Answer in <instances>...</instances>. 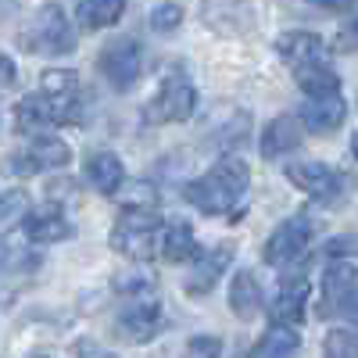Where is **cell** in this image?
I'll use <instances>...</instances> for the list:
<instances>
[{"label": "cell", "instance_id": "obj_33", "mask_svg": "<svg viewBox=\"0 0 358 358\" xmlns=\"http://www.w3.org/2000/svg\"><path fill=\"white\" fill-rule=\"evenodd\" d=\"M18 83V69L8 54H0V90H11Z\"/></svg>", "mask_w": 358, "mask_h": 358}, {"label": "cell", "instance_id": "obj_19", "mask_svg": "<svg viewBox=\"0 0 358 358\" xmlns=\"http://www.w3.org/2000/svg\"><path fill=\"white\" fill-rule=\"evenodd\" d=\"M276 54L283 57V62H290L294 69L297 65H308V62H326L322 40L315 33H283L276 40Z\"/></svg>", "mask_w": 358, "mask_h": 358}, {"label": "cell", "instance_id": "obj_21", "mask_svg": "<svg viewBox=\"0 0 358 358\" xmlns=\"http://www.w3.org/2000/svg\"><path fill=\"white\" fill-rule=\"evenodd\" d=\"M294 76H297V86H301L308 97H330V94H341V76L330 69V62H308V65H297Z\"/></svg>", "mask_w": 358, "mask_h": 358}, {"label": "cell", "instance_id": "obj_6", "mask_svg": "<svg viewBox=\"0 0 358 358\" xmlns=\"http://www.w3.org/2000/svg\"><path fill=\"white\" fill-rule=\"evenodd\" d=\"M69 162H72L69 143L50 136V133H40V136H33V143H29L25 151L4 158V172L15 176V179H33V176L47 172V169H62Z\"/></svg>", "mask_w": 358, "mask_h": 358}, {"label": "cell", "instance_id": "obj_15", "mask_svg": "<svg viewBox=\"0 0 358 358\" xmlns=\"http://www.w3.org/2000/svg\"><path fill=\"white\" fill-rule=\"evenodd\" d=\"M305 308H308V280L305 276H287L280 283V294L273 297V322H283V326H297L305 319Z\"/></svg>", "mask_w": 358, "mask_h": 358}, {"label": "cell", "instance_id": "obj_24", "mask_svg": "<svg viewBox=\"0 0 358 358\" xmlns=\"http://www.w3.org/2000/svg\"><path fill=\"white\" fill-rule=\"evenodd\" d=\"M40 94L65 104V101L83 97L86 90H83V83H79V72H72V69H50V72L40 76Z\"/></svg>", "mask_w": 358, "mask_h": 358}, {"label": "cell", "instance_id": "obj_29", "mask_svg": "<svg viewBox=\"0 0 358 358\" xmlns=\"http://www.w3.org/2000/svg\"><path fill=\"white\" fill-rule=\"evenodd\" d=\"M179 22H183V8L179 4H158L151 11V29L155 33H176Z\"/></svg>", "mask_w": 358, "mask_h": 358}, {"label": "cell", "instance_id": "obj_30", "mask_svg": "<svg viewBox=\"0 0 358 358\" xmlns=\"http://www.w3.org/2000/svg\"><path fill=\"white\" fill-rule=\"evenodd\" d=\"M190 355L194 358H219L222 355V341H215V337H194L190 341Z\"/></svg>", "mask_w": 358, "mask_h": 358}, {"label": "cell", "instance_id": "obj_2", "mask_svg": "<svg viewBox=\"0 0 358 358\" xmlns=\"http://www.w3.org/2000/svg\"><path fill=\"white\" fill-rule=\"evenodd\" d=\"M122 308H118V334L126 341L147 344L162 330V301L151 276H122L118 280Z\"/></svg>", "mask_w": 358, "mask_h": 358}, {"label": "cell", "instance_id": "obj_3", "mask_svg": "<svg viewBox=\"0 0 358 358\" xmlns=\"http://www.w3.org/2000/svg\"><path fill=\"white\" fill-rule=\"evenodd\" d=\"M197 86L183 76H169L158 94L143 104V122L147 126H172V122H187L197 111Z\"/></svg>", "mask_w": 358, "mask_h": 358}, {"label": "cell", "instance_id": "obj_13", "mask_svg": "<svg viewBox=\"0 0 358 358\" xmlns=\"http://www.w3.org/2000/svg\"><path fill=\"white\" fill-rule=\"evenodd\" d=\"M54 126H62V118H57V108H54L50 97L33 94V97H22L15 104V129L18 133L40 136V133H50Z\"/></svg>", "mask_w": 358, "mask_h": 358}, {"label": "cell", "instance_id": "obj_35", "mask_svg": "<svg viewBox=\"0 0 358 358\" xmlns=\"http://www.w3.org/2000/svg\"><path fill=\"white\" fill-rule=\"evenodd\" d=\"M8 262H11V251H8V244H4V236H0V273L8 268Z\"/></svg>", "mask_w": 358, "mask_h": 358}, {"label": "cell", "instance_id": "obj_9", "mask_svg": "<svg viewBox=\"0 0 358 358\" xmlns=\"http://www.w3.org/2000/svg\"><path fill=\"white\" fill-rule=\"evenodd\" d=\"M312 236H315V222H312L308 215H290V219L280 222V229L265 241V251H262V255H265L268 265H276V268L294 265L297 258L308 251Z\"/></svg>", "mask_w": 358, "mask_h": 358}, {"label": "cell", "instance_id": "obj_26", "mask_svg": "<svg viewBox=\"0 0 358 358\" xmlns=\"http://www.w3.org/2000/svg\"><path fill=\"white\" fill-rule=\"evenodd\" d=\"M248 133H251V115H248L244 108H229L226 122H222L219 133H215V143H219V147H236V143L248 140Z\"/></svg>", "mask_w": 358, "mask_h": 358}, {"label": "cell", "instance_id": "obj_32", "mask_svg": "<svg viewBox=\"0 0 358 358\" xmlns=\"http://www.w3.org/2000/svg\"><path fill=\"white\" fill-rule=\"evenodd\" d=\"M330 258H344V255H358V236H337V241L326 244Z\"/></svg>", "mask_w": 358, "mask_h": 358}, {"label": "cell", "instance_id": "obj_28", "mask_svg": "<svg viewBox=\"0 0 358 358\" xmlns=\"http://www.w3.org/2000/svg\"><path fill=\"white\" fill-rule=\"evenodd\" d=\"M322 358H358V334L355 330H334L322 341Z\"/></svg>", "mask_w": 358, "mask_h": 358}, {"label": "cell", "instance_id": "obj_7", "mask_svg": "<svg viewBox=\"0 0 358 358\" xmlns=\"http://www.w3.org/2000/svg\"><path fill=\"white\" fill-rule=\"evenodd\" d=\"M158 215L155 212H122L111 229V248L122 251L126 258H151L158 255Z\"/></svg>", "mask_w": 358, "mask_h": 358}, {"label": "cell", "instance_id": "obj_11", "mask_svg": "<svg viewBox=\"0 0 358 358\" xmlns=\"http://www.w3.org/2000/svg\"><path fill=\"white\" fill-rule=\"evenodd\" d=\"M158 258H165L169 265L197 262L201 251H197L194 226L183 222V219H169V222H162V229H158Z\"/></svg>", "mask_w": 358, "mask_h": 358}, {"label": "cell", "instance_id": "obj_25", "mask_svg": "<svg viewBox=\"0 0 358 358\" xmlns=\"http://www.w3.org/2000/svg\"><path fill=\"white\" fill-rule=\"evenodd\" d=\"M29 215H33V204L22 190H11V194H0V233H11L18 229Z\"/></svg>", "mask_w": 358, "mask_h": 358}, {"label": "cell", "instance_id": "obj_12", "mask_svg": "<svg viewBox=\"0 0 358 358\" xmlns=\"http://www.w3.org/2000/svg\"><path fill=\"white\" fill-rule=\"evenodd\" d=\"M301 136H305V126H301V118L297 115H280L273 118V122L265 126L258 147H262V158L265 162H276L283 155H290L294 147H301Z\"/></svg>", "mask_w": 358, "mask_h": 358}, {"label": "cell", "instance_id": "obj_23", "mask_svg": "<svg viewBox=\"0 0 358 358\" xmlns=\"http://www.w3.org/2000/svg\"><path fill=\"white\" fill-rule=\"evenodd\" d=\"M126 11V0H79L76 18L83 29H108L122 18Z\"/></svg>", "mask_w": 358, "mask_h": 358}, {"label": "cell", "instance_id": "obj_8", "mask_svg": "<svg viewBox=\"0 0 358 358\" xmlns=\"http://www.w3.org/2000/svg\"><path fill=\"white\" fill-rule=\"evenodd\" d=\"M22 47L29 54H69L76 47L72 22L62 15V8H43L22 33Z\"/></svg>", "mask_w": 358, "mask_h": 358}, {"label": "cell", "instance_id": "obj_34", "mask_svg": "<svg viewBox=\"0 0 358 358\" xmlns=\"http://www.w3.org/2000/svg\"><path fill=\"white\" fill-rule=\"evenodd\" d=\"M308 4H319V8H326V11H348V8L358 4V0H308Z\"/></svg>", "mask_w": 358, "mask_h": 358}, {"label": "cell", "instance_id": "obj_14", "mask_svg": "<svg viewBox=\"0 0 358 358\" xmlns=\"http://www.w3.org/2000/svg\"><path fill=\"white\" fill-rule=\"evenodd\" d=\"M233 262V244H219L215 251H208L194 262L190 268V280H187V294L190 297H204L208 290H215V283L222 280V273Z\"/></svg>", "mask_w": 358, "mask_h": 358}, {"label": "cell", "instance_id": "obj_1", "mask_svg": "<svg viewBox=\"0 0 358 358\" xmlns=\"http://www.w3.org/2000/svg\"><path fill=\"white\" fill-rule=\"evenodd\" d=\"M251 187V165L236 155H222L201 179L187 187V201L201 215H236V204Z\"/></svg>", "mask_w": 358, "mask_h": 358}, {"label": "cell", "instance_id": "obj_22", "mask_svg": "<svg viewBox=\"0 0 358 358\" xmlns=\"http://www.w3.org/2000/svg\"><path fill=\"white\" fill-rule=\"evenodd\" d=\"M229 308L236 319H255L262 312V287L255 280V273H236L229 283Z\"/></svg>", "mask_w": 358, "mask_h": 358}, {"label": "cell", "instance_id": "obj_5", "mask_svg": "<svg viewBox=\"0 0 358 358\" xmlns=\"http://www.w3.org/2000/svg\"><path fill=\"white\" fill-rule=\"evenodd\" d=\"M97 69H101V76L108 79V86L115 90V94H129V90L140 83V72H143V43L136 36L111 40L97 57Z\"/></svg>", "mask_w": 358, "mask_h": 358}, {"label": "cell", "instance_id": "obj_20", "mask_svg": "<svg viewBox=\"0 0 358 358\" xmlns=\"http://www.w3.org/2000/svg\"><path fill=\"white\" fill-rule=\"evenodd\" d=\"M297 348H301V337L294 334V326L273 322L251 348V358H297Z\"/></svg>", "mask_w": 358, "mask_h": 358}, {"label": "cell", "instance_id": "obj_16", "mask_svg": "<svg viewBox=\"0 0 358 358\" xmlns=\"http://www.w3.org/2000/svg\"><path fill=\"white\" fill-rule=\"evenodd\" d=\"M301 126L308 133H334L341 129V122L348 118V104L341 94H330V97H308V104L301 108Z\"/></svg>", "mask_w": 358, "mask_h": 358}, {"label": "cell", "instance_id": "obj_10", "mask_svg": "<svg viewBox=\"0 0 358 358\" xmlns=\"http://www.w3.org/2000/svg\"><path fill=\"white\" fill-rule=\"evenodd\" d=\"M358 294V268L351 262H334L322 273V315H348Z\"/></svg>", "mask_w": 358, "mask_h": 358}, {"label": "cell", "instance_id": "obj_4", "mask_svg": "<svg viewBox=\"0 0 358 358\" xmlns=\"http://www.w3.org/2000/svg\"><path fill=\"white\" fill-rule=\"evenodd\" d=\"M287 179L297 187V190H305L312 201L319 204H341L351 187H355V179L334 165H322V162H297V165H287Z\"/></svg>", "mask_w": 358, "mask_h": 358}, {"label": "cell", "instance_id": "obj_36", "mask_svg": "<svg viewBox=\"0 0 358 358\" xmlns=\"http://www.w3.org/2000/svg\"><path fill=\"white\" fill-rule=\"evenodd\" d=\"M351 155H355V158H358V133H355V136H351Z\"/></svg>", "mask_w": 358, "mask_h": 358}, {"label": "cell", "instance_id": "obj_27", "mask_svg": "<svg viewBox=\"0 0 358 358\" xmlns=\"http://www.w3.org/2000/svg\"><path fill=\"white\" fill-rule=\"evenodd\" d=\"M115 197H122V212H155L158 208V190L155 183H133L126 194H115Z\"/></svg>", "mask_w": 358, "mask_h": 358}, {"label": "cell", "instance_id": "obj_17", "mask_svg": "<svg viewBox=\"0 0 358 358\" xmlns=\"http://www.w3.org/2000/svg\"><path fill=\"white\" fill-rule=\"evenodd\" d=\"M86 179H90V187H94L97 194L115 197L118 190H122V183H126L122 158L111 155V151H97V155H90V158H86Z\"/></svg>", "mask_w": 358, "mask_h": 358}, {"label": "cell", "instance_id": "obj_31", "mask_svg": "<svg viewBox=\"0 0 358 358\" xmlns=\"http://www.w3.org/2000/svg\"><path fill=\"white\" fill-rule=\"evenodd\" d=\"M334 47L341 50V54H355L358 50V18L355 22H348L341 33H337V40H334Z\"/></svg>", "mask_w": 358, "mask_h": 358}, {"label": "cell", "instance_id": "obj_18", "mask_svg": "<svg viewBox=\"0 0 358 358\" xmlns=\"http://www.w3.org/2000/svg\"><path fill=\"white\" fill-rule=\"evenodd\" d=\"M25 236L33 244H57V241H69L72 236V226L62 215V208L47 204V208H40V212H33L25 219Z\"/></svg>", "mask_w": 358, "mask_h": 358}]
</instances>
